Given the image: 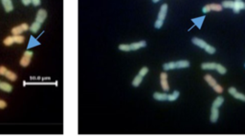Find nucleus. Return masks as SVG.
Returning <instances> with one entry per match:
<instances>
[{
	"mask_svg": "<svg viewBox=\"0 0 245 138\" xmlns=\"http://www.w3.org/2000/svg\"><path fill=\"white\" fill-rule=\"evenodd\" d=\"M160 82H161V87H162L164 92H169V86L168 83V74L165 71L161 73L160 74Z\"/></svg>",
	"mask_w": 245,
	"mask_h": 138,
	"instance_id": "1",
	"label": "nucleus"
},
{
	"mask_svg": "<svg viewBox=\"0 0 245 138\" xmlns=\"http://www.w3.org/2000/svg\"><path fill=\"white\" fill-rule=\"evenodd\" d=\"M46 17H47V11L45 10H43V9H40V10H38L37 16H35V21L42 24L44 22V20L46 19Z\"/></svg>",
	"mask_w": 245,
	"mask_h": 138,
	"instance_id": "2",
	"label": "nucleus"
},
{
	"mask_svg": "<svg viewBox=\"0 0 245 138\" xmlns=\"http://www.w3.org/2000/svg\"><path fill=\"white\" fill-rule=\"evenodd\" d=\"M219 117V110L218 108L216 107H212V110H211V117L210 120L212 123H216L217 121V119Z\"/></svg>",
	"mask_w": 245,
	"mask_h": 138,
	"instance_id": "3",
	"label": "nucleus"
},
{
	"mask_svg": "<svg viewBox=\"0 0 245 138\" xmlns=\"http://www.w3.org/2000/svg\"><path fill=\"white\" fill-rule=\"evenodd\" d=\"M241 10H245V2L243 1H235L233 11L235 13H238Z\"/></svg>",
	"mask_w": 245,
	"mask_h": 138,
	"instance_id": "4",
	"label": "nucleus"
},
{
	"mask_svg": "<svg viewBox=\"0 0 245 138\" xmlns=\"http://www.w3.org/2000/svg\"><path fill=\"white\" fill-rule=\"evenodd\" d=\"M1 2L6 13H11L14 10V5L12 0H1Z\"/></svg>",
	"mask_w": 245,
	"mask_h": 138,
	"instance_id": "5",
	"label": "nucleus"
},
{
	"mask_svg": "<svg viewBox=\"0 0 245 138\" xmlns=\"http://www.w3.org/2000/svg\"><path fill=\"white\" fill-rule=\"evenodd\" d=\"M167 11H168V5L167 4H163L161 6L159 13H158V19L160 20H165L166 15H167Z\"/></svg>",
	"mask_w": 245,
	"mask_h": 138,
	"instance_id": "6",
	"label": "nucleus"
},
{
	"mask_svg": "<svg viewBox=\"0 0 245 138\" xmlns=\"http://www.w3.org/2000/svg\"><path fill=\"white\" fill-rule=\"evenodd\" d=\"M146 46H147V42L142 40V41L135 42V43L130 44V49H131V50H137L139 49H142V48H145Z\"/></svg>",
	"mask_w": 245,
	"mask_h": 138,
	"instance_id": "7",
	"label": "nucleus"
},
{
	"mask_svg": "<svg viewBox=\"0 0 245 138\" xmlns=\"http://www.w3.org/2000/svg\"><path fill=\"white\" fill-rule=\"evenodd\" d=\"M169 94H161V92H154L153 98L157 101H167L168 100Z\"/></svg>",
	"mask_w": 245,
	"mask_h": 138,
	"instance_id": "8",
	"label": "nucleus"
},
{
	"mask_svg": "<svg viewBox=\"0 0 245 138\" xmlns=\"http://www.w3.org/2000/svg\"><path fill=\"white\" fill-rule=\"evenodd\" d=\"M192 43H193L195 45H196V46H198L199 48H201V49H205V47L207 46V43H206L204 40L200 39V38H197V37L193 38V39H192Z\"/></svg>",
	"mask_w": 245,
	"mask_h": 138,
	"instance_id": "9",
	"label": "nucleus"
},
{
	"mask_svg": "<svg viewBox=\"0 0 245 138\" xmlns=\"http://www.w3.org/2000/svg\"><path fill=\"white\" fill-rule=\"evenodd\" d=\"M0 90L6 92H11L13 91V87H12L11 84L7 82H0Z\"/></svg>",
	"mask_w": 245,
	"mask_h": 138,
	"instance_id": "10",
	"label": "nucleus"
},
{
	"mask_svg": "<svg viewBox=\"0 0 245 138\" xmlns=\"http://www.w3.org/2000/svg\"><path fill=\"white\" fill-rule=\"evenodd\" d=\"M176 69H183V68H189L190 62L188 60H180V61L175 62Z\"/></svg>",
	"mask_w": 245,
	"mask_h": 138,
	"instance_id": "11",
	"label": "nucleus"
},
{
	"mask_svg": "<svg viewBox=\"0 0 245 138\" xmlns=\"http://www.w3.org/2000/svg\"><path fill=\"white\" fill-rule=\"evenodd\" d=\"M216 63L214 62L203 63V64H201L202 70H216Z\"/></svg>",
	"mask_w": 245,
	"mask_h": 138,
	"instance_id": "12",
	"label": "nucleus"
},
{
	"mask_svg": "<svg viewBox=\"0 0 245 138\" xmlns=\"http://www.w3.org/2000/svg\"><path fill=\"white\" fill-rule=\"evenodd\" d=\"M204 80L207 81V83L212 87V88H214V87L217 84L216 79H214L212 75H210V74H206V75L204 76Z\"/></svg>",
	"mask_w": 245,
	"mask_h": 138,
	"instance_id": "13",
	"label": "nucleus"
},
{
	"mask_svg": "<svg viewBox=\"0 0 245 138\" xmlns=\"http://www.w3.org/2000/svg\"><path fill=\"white\" fill-rule=\"evenodd\" d=\"M205 19V16L202 15L200 17H196V18H193L192 21L193 23H195V25L197 27L198 29H201L202 28V24H203V21H204Z\"/></svg>",
	"mask_w": 245,
	"mask_h": 138,
	"instance_id": "14",
	"label": "nucleus"
},
{
	"mask_svg": "<svg viewBox=\"0 0 245 138\" xmlns=\"http://www.w3.org/2000/svg\"><path fill=\"white\" fill-rule=\"evenodd\" d=\"M30 63H31V58L30 57H27V56L23 55L21 59H20L19 61V64L22 66V67H28V66L30 65Z\"/></svg>",
	"mask_w": 245,
	"mask_h": 138,
	"instance_id": "15",
	"label": "nucleus"
},
{
	"mask_svg": "<svg viewBox=\"0 0 245 138\" xmlns=\"http://www.w3.org/2000/svg\"><path fill=\"white\" fill-rule=\"evenodd\" d=\"M40 28H41V23H38L35 21V22H34L31 26H30V31L35 34V32H37L38 31H39Z\"/></svg>",
	"mask_w": 245,
	"mask_h": 138,
	"instance_id": "16",
	"label": "nucleus"
},
{
	"mask_svg": "<svg viewBox=\"0 0 245 138\" xmlns=\"http://www.w3.org/2000/svg\"><path fill=\"white\" fill-rule=\"evenodd\" d=\"M5 76L7 77V78H8L9 80H11L12 82H14V81H16V80L17 79V75H16V73H14V71H8L7 73H6Z\"/></svg>",
	"mask_w": 245,
	"mask_h": 138,
	"instance_id": "17",
	"label": "nucleus"
},
{
	"mask_svg": "<svg viewBox=\"0 0 245 138\" xmlns=\"http://www.w3.org/2000/svg\"><path fill=\"white\" fill-rule=\"evenodd\" d=\"M223 102H224V98L222 96H217L216 99H214V101L213 102V106L212 107L219 108L221 105L223 104Z\"/></svg>",
	"mask_w": 245,
	"mask_h": 138,
	"instance_id": "18",
	"label": "nucleus"
},
{
	"mask_svg": "<svg viewBox=\"0 0 245 138\" xmlns=\"http://www.w3.org/2000/svg\"><path fill=\"white\" fill-rule=\"evenodd\" d=\"M179 95H180V92H179L178 91H174L172 92L171 94H169V96H168V101H169V102H173V101H175L176 99H177L178 97H179Z\"/></svg>",
	"mask_w": 245,
	"mask_h": 138,
	"instance_id": "19",
	"label": "nucleus"
},
{
	"mask_svg": "<svg viewBox=\"0 0 245 138\" xmlns=\"http://www.w3.org/2000/svg\"><path fill=\"white\" fill-rule=\"evenodd\" d=\"M142 81H143V76L139 75V74H138V75L135 76V78L133 79V81H132V86L135 87V88H137V87L140 86V84L142 83Z\"/></svg>",
	"mask_w": 245,
	"mask_h": 138,
	"instance_id": "20",
	"label": "nucleus"
},
{
	"mask_svg": "<svg viewBox=\"0 0 245 138\" xmlns=\"http://www.w3.org/2000/svg\"><path fill=\"white\" fill-rule=\"evenodd\" d=\"M235 2L232 1V0H225V1H222V7L223 8H227V9H233L234 7Z\"/></svg>",
	"mask_w": 245,
	"mask_h": 138,
	"instance_id": "21",
	"label": "nucleus"
},
{
	"mask_svg": "<svg viewBox=\"0 0 245 138\" xmlns=\"http://www.w3.org/2000/svg\"><path fill=\"white\" fill-rule=\"evenodd\" d=\"M163 69H164L165 71H169V70H173V69H176L175 62H169V63H166V64L163 65Z\"/></svg>",
	"mask_w": 245,
	"mask_h": 138,
	"instance_id": "22",
	"label": "nucleus"
},
{
	"mask_svg": "<svg viewBox=\"0 0 245 138\" xmlns=\"http://www.w3.org/2000/svg\"><path fill=\"white\" fill-rule=\"evenodd\" d=\"M22 32H23V30L21 28V26H16L12 29V34L14 35H19V34H21Z\"/></svg>",
	"mask_w": 245,
	"mask_h": 138,
	"instance_id": "23",
	"label": "nucleus"
},
{
	"mask_svg": "<svg viewBox=\"0 0 245 138\" xmlns=\"http://www.w3.org/2000/svg\"><path fill=\"white\" fill-rule=\"evenodd\" d=\"M14 43L22 44V43H24L25 37L23 36V35H21V34H19V35H14Z\"/></svg>",
	"mask_w": 245,
	"mask_h": 138,
	"instance_id": "24",
	"label": "nucleus"
},
{
	"mask_svg": "<svg viewBox=\"0 0 245 138\" xmlns=\"http://www.w3.org/2000/svg\"><path fill=\"white\" fill-rule=\"evenodd\" d=\"M210 7H211V10L212 11H222V5L220 4H216V3H214V4H210Z\"/></svg>",
	"mask_w": 245,
	"mask_h": 138,
	"instance_id": "25",
	"label": "nucleus"
},
{
	"mask_svg": "<svg viewBox=\"0 0 245 138\" xmlns=\"http://www.w3.org/2000/svg\"><path fill=\"white\" fill-rule=\"evenodd\" d=\"M216 70L217 71V73H220V74H225L227 73V70L226 68L224 67V66H222L221 64H216Z\"/></svg>",
	"mask_w": 245,
	"mask_h": 138,
	"instance_id": "26",
	"label": "nucleus"
},
{
	"mask_svg": "<svg viewBox=\"0 0 245 138\" xmlns=\"http://www.w3.org/2000/svg\"><path fill=\"white\" fill-rule=\"evenodd\" d=\"M14 43V36H8L4 39V44L6 45V46H12Z\"/></svg>",
	"mask_w": 245,
	"mask_h": 138,
	"instance_id": "27",
	"label": "nucleus"
},
{
	"mask_svg": "<svg viewBox=\"0 0 245 138\" xmlns=\"http://www.w3.org/2000/svg\"><path fill=\"white\" fill-rule=\"evenodd\" d=\"M119 50H122V52H129V50H131V49H130V45L121 44V45H119Z\"/></svg>",
	"mask_w": 245,
	"mask_h": 138,
	"instance_id": "28",
	"label": "nucleus"
},
{
	"mask_svg": "<svg viewBox=\"0 0 245 138\" xmlns=\"http://www.w3.org/2000/svg\"><path fill=\"white\" fill-rule=\"evenodd\" d=\"M204 50L208 53H210V55H214V53H216V48H214L213 46H211V45H209V44H207V46L205 47Z\"/></svg>",
	"mask_w": 245,
	"mask_h": 138,
	"instance_id": "29",
	"label": "nucleus"
},
{
	"mask_svg": "<svg viewBox=\"0 0 245 138\" xmlns=\"http://www.w3.org/2000/svg\"><path fill=\"white\" fill-rule=\"evenodd\" d=\"M233 96H234L235 99H238V100H241V101L245 102V94H240V92H237L234 95H233Z\"/></svg>",
	"mask_w": 245,
	"mask_h": 138,
	"instance_id": "30",
	"label": "nucleus"
},
{
	"mask_svg": "<svg viewBox=\"0 0 245 138\" xmlns=\"http://www.w3.org/2000/svg\"><path fill=\"white\" fill-rule=\"evenodd\" d=\"M148 68H147V67H143L141 70L139 71V75H141V76H143L144 77L146 74H148Z\"/></svg>",
	"mask_w": 245,
	"mask_h": 138,
	"instance_id": "31",
	"label": "nucleus"
},
{
	"mask_svg": "<svg viewBox=\"0 0 245 138\" xmlns=\"http://www.w3.org/2000/svg\"><path fill=\"white\" fill-rule=\"evenodd\" d=\"M163 24H164V20L157 19L156 21H155V23H154V28H156V29H161V27L163 26Z\"/></svg>",
	"mask_w": 245,
	"mask_h": 138,
	"instance_id": "32",
	"label": "nucleus"
},
{
	"mask_svg": "<svg viewBox=\"0 0 245 138\" xmlns=\"http://www.w3.org/2000/svg\"><path fill=\"white\" fill-rule=\"evenodd\" d=\"M213 89L214 90V92H217V94H222V92H223V88L220 85H218V84H216V85L214 86Z\"/></svg>",
	"mask_w": 245,
	"mask_h": 138,
	"instance_id": "33",
	"label": "nucleus"
},
{
	"mask_svg": "<svg viewBox=\"0 0 245 138\" xmlns=\"http://www.w3.org/2000/svg\"><path fill=\"white\" fill-rule=\"evenodd\" d=\"M8 71V69L4 67V66H0V75L2 76H5L6 73Z\"/></svg>",
	"mask_w": 245,
	"mask_h": 138,
	"instance_id": "34",
	"label": "nucleus"
},
{
	"mask_svg": "<svg viewBox=\"0 0 245 138\" xmlns=\"http://www.w3.org/2000/svg\"><path fill=\"white\" fill-rule=\"evenodd\" d=\"M212 10H211V7H210V4H208V5H205L204 7H203V9H202V11L204 13H209V11H211Z\"/></svg>",
	"mask_w": 245,
	"mask_h": 138,
	"instance_id": "35",
	"label": "nucleus"
},
{
	"mask_svg": "<svg viewBox=\"0 0 245 138\" xmlns=\"http://www.w3.org/2000/svg\"><path fill=\"white\" fill-rule=\"evenodd\" d=\"M7 108V102L4 100H0V110H4Z\"/></svg>",
	"mask_w": 245,
	"mask_h": 138,
	"instance_id": "36",
	"label": "nucleus"
},
{
	"mask_svg": "<svg viewBox=\"0 0 245 138\" xmlns=\"http://www.w3.org/2000/svg\"><path fill=\"white\" fill-rule=\"evenodd\" d=\"M228 92H229V94L231 95H234L238 91H237V89H235V87H230V88L228 89Z\"/></svg>",
	"mask_w": 245,
	"mask_h": 138,
	"instance_id": "37",
	"label": "nucleus"
},
{
	"mask_svg": "<svg viewBox=\"0 0 245 138\" xmlns=\"http://www.w3.org/2000/svg\"><path fill=\"white\" fill-rule=\"evenodd\" d=\"M20 26H21V28H22V30H23V32H27V31H28V30H30V27H29L28 25H27L26 23H22Z\"/></svg>",
	"mask_w": 245,
	"mask_h": 138,
	"instance_id": "38",
	"label": "nucleus"
},
{
	"mask_svg": "<svg viewBox=\"0 0 245 138\" xmlns=\"http://www.w3.org/2000/svg\"><path fill=\"white\" fill-rule=\"evenodd\" d=\"M33 55H34V53H33V52H31V50H26V52L24 53V55H23L27 56V57H30V58H32Z\"/></svg>",
	"mask_w": 245,
	"mask_h": 138,
	"instance_id": "39",
	"label": "nucleus"
},
{
	"mask_svg": "<svg viewBox=\"0 0 245 138\" xmlns=\"http://www.w3.org/2000/svg\"><path fill=\"white\" fill-rule=\"evenodd\" d=\"M40 3H41V0H32V4L35 6V7H37V6H39Z\"/></svg>",
	"mask_w": 245,
	"mask_h": 138,
	"instance_id": "40",
	"label": "nucleus"
},
{
	"mask_svg": "<svg viewBox=\"0 0 245 138\" xmlns=\"http://www.w3.org/2000/svg\"><path fill=\"white\" fill-rule=\"evenodd\" d=\"M21 1H22V4L25 6H28L32 3V0H21Z\"/></svg>",
	"mask_w": 245,
	"mask_h": 138,
	"instance_id": "41",
	"label": "nucleus"
},
{
	"mask_svg": "<svg viewBox=\"0 0 245 138\" xmlns=\"http://www.w3.org/2000/svg\"><path fill=\"white\" fill-rule=\"evenodd\" d=\"M159 1H160V0H152V2H153V3H157V2H159Z\"/></svg>",
	"mask_w": 245,
	"mask_h": 138,
	"instance_id": "42",
	"label": "nucleus"
},
{
	"mask_svg": "<svg viewBox=\"0 0 245 138\" xmlns=\"http://www.w3.org/2000/svg\"><path fill=\"white\" fill-rule=\"evenodd\" d=\"M235 1H241V0H235Z\"/></svg>",
	"mask_w": 245,
	"mask_h": 138,
	"instance_id": "43",
	"label": "nucleus"
},
{
	"mask_svg": "<svg viewBox=\"0 0 245 138\" xmlns=\"http://www.w3.org/2000/svg\"><path fill=\"white\" fill-rule=\"evenodd\" d=\"M244 67H245V64H244Z\"/></svg>",
	"mask_w": 245,
	"mask_h": 138,
	"instance_id": "44",
	"label": "nucleus"
},
{
	"mask_svg": "<svg viewBox=\"0 0 245 138\" xmlns=\"http://www.w3.org/2000/svg\"><path fill=\"white\" fill-rule=\"evenodd\" d=\"M0 82H1V81H0Z\"/></svg>",
	"mask_w": 245,
	"mask_h": 138,
	"instance_id": "45",
	"label": "nucleus"
}]
</instances>
